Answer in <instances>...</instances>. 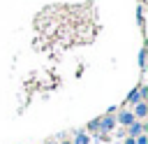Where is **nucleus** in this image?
Wrapping results in <instances>:
<instances>
[{"label": "nucleus", "mask_w": 148, "mask_h": 144, "mask_svg": "<svg viewBox=\"0 0 148 144\" xmlns=\"http://www.w3.org/2000/svg\"><path fill=\"white\" fill-rule=\"evenodd\" d=\"M99 128H102V132H109V130L113 128V118H111V116H104V118H99Z\"/></svg>", "instance_id": "f257e3e1"}, {"label": "nucleus", "mask_w": 148, "mask_h": 144, "mask_svg": "<svg viewBox=\"0 0 148 144\" xmlns=\"http://www.w3.org/2000/svg\"><path fill=\"white\" fill-rule=\"evenodd\" d=\"M118 121H120L123 125H130V123H134V114H130V111H123V114L118 116Z\"/></svg>", "instance_id": "f03ea898"}, {"label": "nucleus", "mask_w": 148, "mask_h": 144, "mask_svg": "<svg viewBox=\"0 0 148 144\" xmlns=\"http://www.w3.org/2000/svg\"><path fill=\"white\" fill-rule=\"evenodd\" d=\"M134 114H136V116H146V114H148V107H146L143 102H136V111H134Z\"/></svg>", "instance_id": "7ed1b4c3"}, {"label": "nucleus", "mask_w": 148, "mask_h": 144, "mask_svg": "<svg viewBox=\"0 0 148 144\" xmlns=\"http://www.w3.org/2000/svg\"><path fill=\"white\" fill-rule=\"evenodd\" d=\"M141 128H143L141 123H130V137H134V135H139V132H141Z\"/></svg>", "instance_id": "20e7f679"}, {"label": "nucleus", "mask_w": 148, "mask_h": 144, "mask_svg": "<svg viewBox=\"0 0 148 144\" xmlns=\"http://www.w3.org/2000/svg\"><path fill=\"white\" fill-rule=\"evenodd\" d=\"M127 100H130V102H134V105H136V102H141V95H139V91H132Z\"/></svg>", "instance_id": "39448f33"}, {"label": "nucleus", "mask_w": 148, "mask_h": 144, "mask_svg": "<svg viewBox=\"0 0 148 144\" xmlns=\"http://www.w3.org/2000/svg\"><path fill=\"white\" fill-rule=\"evenodd\" d=\"M74 144H88V135L79 132V135H76V139H74Z\"/></svg>", "instance_id": "423d86ee"}, {"label": "nucleus", "mask_w": 148, "mask_h": 144, "mask_svg": "<svg viewBox=\"0 0 148 144\" xmlns=\"http://www.w3.org/2000/svg\"><path fill=\"white\" fill-rule=\"evenodd\" d=\"M88 128H90V130H97V128H99V118H95V121H90V123H88Z\"/></svg>", "instance_id": "0eeeda50"}, {"label": "nucleus", "mask_w": 148, "mask_h": 144, "mask_svg": "<svg viewBox=\"0 0 148 144\" xmlns=\"http://www.w3.org/2000/svg\"><path fill=\"white\" fill-rule=\"evenodd\" d=\"M134 144H146V137H139V139H136Z\"/></svg>", "instance_id": "6e6552de"}, {"label": "nucleus", "mask_w": 148, "mask_h": 144, "mask_svg": "<svg viewBox=\"0 0 148 144\" xmlns=\"http://www.w3.org/2000/svg\"><path fill=\"white\" fill-rule=\"evenodd\" d=\"M125 144H134V139H132V137H130V139H127V142H125Z\"/></svg>", "instance_id": "1a4fd4ad"}, {"label": "nucleus", "mask_w": 148, "mask_h": 144, "mask_svg": "<svg viewBox=\"0 0 148 144\" xmlns=\"http://www.w3.org/2000/svg\"><path fill=\"white\" fill-rule=\"evenodd\" d=\"M62 144H72V142H62Z\"/></svg>", "instance_id": "9d476101"}, {"label": "nucleus", "mask_w": 148, "mask_h": 144, "mask_svg": "<svg viewBox=\"0 0 148 144\" xmlns=\"http://www.w3.org/2000/svg\"><path fill=\"white\" fill-rule=\"evenodd\" d=\"M49 144H53V142H49Z\"/></svg>", "instance_id": "9b49d317"}]
</instances>
